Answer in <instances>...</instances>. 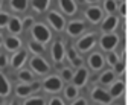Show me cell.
Returning a JSON list of instances; mask_svg holds the SVG:
<instances>
[{
  "instance_id": "obj_1",
  "label": "cell",
  "mask_w": 131,
  "mask_h": 105,
  "mask_svg": "<svg viewBox=\"0 0 131 105\" xmlns=\"http://www.w3.org/2000/svg\"><path fill=\"white\" fill-rule=\"evenodd\" d=\"M96 41H98V34L96 32H89V34L79 37V40L76 41L75 47H76V50L79 53H87L96 46Z\"/></svg>"
},
{
  "instance_id": "obj_2",
  "label": "cell",
  "mask_w": 131,
  "mask_h": 105,
  "mask_svg": "<svg viewBox=\"0 0 131 105\" xmlns=\"http://www.w3.org/2000/svg\"><path fill=\"white\" fill-rule=\"evenodd\" d=\"M90 98H92V101L95 104H98V105H111V102H113V98L110 96L108 90L105 87H101V85L92 87Z\"/></svg>"
},
{
  "instance_id": "obj_3",
  "label": "cell",
  "mask_w": 131,
  "mask_h": 105,
  "mask_svg": "<svg viewBox=\"0 0 131 105\" xmlns=\"http://www.w3.org/2000/svg\"><path fill=\"white\" fill-rule=\"evenodd\" d=\"M98 43H99L101 50H104L107 53L113 52L117 47V44H119V35L114 34V32H111V34H102L98 38Z\"/></svg>"
},
{
  "instance_id": "obj_4",
  "label": "cell",
  "mask_w": 131,
  "mask_h": 105,
  "mask_svg": "<svg viewBox=\"0 0 131 105\" xmlns=\"http://www.w3.org/2000/svg\"><path fill=\"white\" fill-rule=\"evenodd\" d=\"M32 37H34V41H38L41 44H46V43L50 41L52 32H50V29L44 23H35L32 26Z\"/></svg>"
},
{
  "instance_id": "obj_5",
  "label": "cell",
  "mask_w": 131,
  "mask_h": 105,
  "mask_svg": "<svg viewBox=\"0 0 131 105\" xmlns=\"http://www.w3.org/2000/svg\"><path fill=\"white\" fill-rule=\"evenodd\" d=\"M63 79L58 76V75H50V76H47V78H44V81H43V90L46 91V93H52V95H55V93H60L61 90H63Z\"/></svg>"
},
{
  "instance_id": "obj_6",
  "label": "cell",
  "mask_w": 131,
  "mask_h": 105,
  "mask_svg": "<svg viewBox=\"0 0 131 105\" xmlns=\"http://www.w3.org/2000/svg\"><path fill=\"white\" fill-rule=\"evenodd\" d=\"M84 17L92 25H99L104 20V11H102V8H99L98 5H89L85 8V11H84Z\"/></svg>"
},
{
  "instance_id": "obj_7",
  "label": "cell",
  "mask_w": 131,
  "mask_h": 105,
  "mask_svg": "<svg viewBox=\"0 0 131 105\" xmlns=\"http://www.w3.org/2000/svg\"><path fill=\"white\" fill-rule=\"evenodd\" d=\"M47 23L57 31V32H63L66 29V18L63 14H60V11H50L49 14H47Z\"/></svg>"
},
{
  "instance_id": "obj_8",
  "label": "cell",
  "mask_w": 131,
  "mask_h": 105,
  "mask_svg": "<svg viewBox=\"0 0 131 105\" xmlns=\"http://www.w3.org/2000/svg\"><path fill=\"white\" fill-rule=\"evenodd\" d=\"M87 64H89V69L95 73L102 72L105 67V56L101 52H92L87 58Z\"/></svg>"
},
{
  "instance_id": "obj_9",
  "label": "cell",
  "mask_w": 131,
  "mask_h": 105,
  "mask_svg": "<svg viewBox=\"0 0 131 105\" xmlns=\"http://www.w3.org/2000/svg\"><path fill=\"white\" fill-rule=\"evenodd\" d=\"M66 58L69 60V63H70V66H72L73 69H79V67L84 66L82 56L79 55V52L76 50V47L72 46V44L66 47Z\"/></svg>"
},
{
  "instance_id": "obj_10",
  "label": "cell",
  "mask_w": 131,
  "mask_h": 105,
  "mask_svg": "<svg viewBox=\"0 0 131 105\" xmlns=\"http://www.w3.org/2000/svg\"><path fill=\"white\" fill-rule=\"evenodd\" d=\"M85 31V21L84 20H70L66 25V34L70 38H76Z\"/></svg>"
},
{
  "instance_id": "obj_11",
  "label": "cell",
  "mask_w": 131,
  "mask_h": 105,
  "mask_svg": "<svg viewBox=\"0 0 131 105\" xmlns=\"http://www.w3.org/2000/svg\"><path fill=\"white\" fill-rule=\"evenodd\" d=\"M89 78H90L89 69H85V67L82 66V67H79V69H75L73 78H72V84H73V85H76L78 88H82V87H85V85H87Z\"/></svg>"
},
{
  "instance_id": "obj_12",
  "label": "cell",
  "mask_w": 131,
  "mask_h": 105,
  "mask_svg": "<svg viewBox=\"0 0 131 105\" xmlns=\"http://www.w3.org/2000/svg\"><path fill=\"white\" fill-rule=\"evenodd\" d=\"M119 23H121V18L117 17V15H107V17H104V20L101 21V32H104V34H111V32H114L116 29H117V26H119Z\"/></svg>"
},
{
  "instance_id": "obj_13",
  "label": "cell",
  "mask_w": 131,
  "mask_h": 105,
  "mask_svg": "<svg viewBox=\"0 0 131 105\" xmlns=\"http://www.w3.org/2000/svg\"><path fill=\"white\" fill-rule=\"evenodd\" d=\"M50 56H52L53 63H57V64H60V63L64 61V58H66V46H64V43H63L61 40L53 41L52 49H50Z\"/></svg>"
},
{
  "instance_id": "obj_14",
  "label": "cell",
  "mask_w": 131,
  "mask_h": 105,
  "mask_svg": "<svg viewBox=\"0 0 131 105\" xmlns=\"http://www.w3.org/2000/svg\"><path fill=\"white\" fill-rule=\"evenodd\" d=\"M31 69H32L37 75H46V73L50 70V66H49V63H47L44 58H41V56H34L32 60H31Z\"/></svg>"
},
{
  "instance_id": "obj_15",
  "label": "cell",
  "mask_w": 131,
  "mask_h": 105,
  "mask_svg": "<svg viewBox=\"0 0 131 105\" xmlns=\"http://www.w3.org/2000/svg\"><path fill=\"white\" fill-rule=\"evenodd\" d=\"M40 88H41V84H38V82L21 84V85H18V87L15 88V93H17V96H20V98H26V96H31L35 91H38Z\"/></svg>"
},
{
  "instance_id": "obj_16",
  "label": "cell",
  "mask_w": 131,
  "mask_h": 105,
  "mask_svg": "<svg viewBox=\"0 0 131 105\" xmlns=\"http://www.w3.org/2000/svg\"><path fill=\"white\" fill-rule=\"evenodd\" d=\"M108 93L113 99H119L125 95V81L122 79H116L110 87H108Z\"/></svg>"
},
{
  "instance_id": "obj_17",
  "label": "cell",
  "mask_w": 131,
  "mask_h": 105,
  "mask_svg": "<svg viewBox=\"0 0 131 105\" xmlns=\"http://www.w3.org/2000/svg\"><path fill=\"white\" fill-rule=\"evenodd\" d=\"M114 81H116V73H114L111 69L104 70L98 78V82H99L101 87H110Z\"/></svg>"
},
{
  "instance_id": "obj_18",
  "label": "cell",
  "mask_w": 131,
  "mask_h": 105,
  "mask_svg": "<svg viewBox=\"0 0 131 105\" xmlns=\"http://www.w3.org/2000/svg\"><path fill=\"white\" fill-rule=\"evenodd\" d=\"M58 6L66 15H75L78 11L75 0H58Z\"/></svg>"
},
{
  "instance_id": "obj_19",
  "label": "cell",
  "mask_w": 131,
  "mask_h": 105,
  "mask_svg": "<svg viewBox=\"0 0 131 105\" xmlns=\"http://www.w3.org/2000/svg\"><path fill=\"white\" fill-rule=\"evenodd\" d=\"M78 98H79V88L76 85H73V84H69L64 88V99L72 102V101H75Z\"/></svg>"
},
{
  "instance_id": "obj_20",
  "label": "cell",
  "mask_w": 131,
  "mask_h": 105,
  "mask_svg": "<svg viewBox=\"0 0 131 105\" xmlns=\"http://www.w3.org/2000/svg\"><path fill=\"white\" fill-rule=\"evenodd\" d=\"M26 56H28V53H26V50H18L14 56H12V60H11V66L14 67V69H20L23 64H25V61H26Z\"/></svg>"
},
{
  "instance_id": "obj_21",
  "label": "cell",
  "mask_w": 131,
  "mask_h": 105,
  "mask_svg": "<svg viewBox=\"0 0 131 105\" xmlns=\"http://www.w3.org/2000/svg\"><path fill=\"white\" fill-rule=\"evenodd\" d=\"M8 28H9V32H12V34L21 32V29H23L21 20H20L18 17H11V18H9V23H8Z\"/></svg>"
},
{
  "instance_id": "obj_22",
  "label": "cell",
  "mask_w": 131,
  "mask_h": 105,
  "mask_svg": "<svg viewBox=\"0 0 131 105\" xmlns=\"http://www.w3.org/2000/svg\"><path fill=\"white\" fill-rule=\"evenodd\" d=\"M117 9V3L116 0H104L102 3V11L107 12V15H113Z\"/></svg>"
},
{
  "instance_id": "obj_23",
  "label": "cell",
  "mask_w": 131,
  "mask_h": 105,
  "mask_svg": "<svg viewBox=\"0 0 131 105\" xmlns=\"http://www.w3.org/2000/svg\"><path fill=\"white\" fill-rule=\"evenodd\" d=\"M5 46H6V49L8 50H17V49H20V46H21V41H20V38H17V37H9V38H6V41H5Z\"/></svg>"
},
{
  "instance_id": "obj_24",
  "label": "cell",
  "mask_w": 131,
  "mask_h": 105,
  "mask_svg": "<svg viewBox=\"0 0 131 105\" xmlns=\"http://www.w3.org/2000/svg\"><path fill=\"white\" fill-rule=\"evenodd\" d=\"M49 5H50V0H32V8H34V11H37V12L47 11Z\"/></svg>"
},
{
  "instance_id": "obj_25",
  "label": "cell",
  "mask_w": 131,
  "mask_h": 105,
  "mask_svg": "<svg viewBox=\"0 0 131 105\" xmlns=\"http://www.w3.org/2000/svg\"><path fill=\"white\" fill-rule=\"evenodd\" d=\"M29 50L32 52L35 56H40L44 53V44L38 43V41H31L29 43Z\"/></svg>"
},
{
  "instance_id": "obj_26",
  "label": "cell",
  "mask_w": 131,
  "mask_h": 105,
  "mask_svg": "<svg viewBox=\"0 0 131 105\" xmlns=\"http://www.w3.org/2000/svg\"><path fill=\"white\" fill-rule=\"evenodd\" d=\"M121 60V55L117 53V52H108L107 55H105V64H108L110 67H114V64L117 63Z\"/></svg>"
},
{
  "instance_id": "obj_27",
  "label": "cell",
  "mask_w": 131,
  "mask_h": 105,
  "mask_svg": "<svg viewBox=\"0 0 131 105\" xmlns=\"http://www.w3.org/2000/svg\"><path fill=\"white\" fill-rule=\"evenodd\" d=\"M73 73H75V69L72 67V66H67V67H63L61 69V73H60V78L63 79V81H72V78H73Z\"/></svg>"
},
{
  "instance_id": "obj_28",
  "label": "cell",
  "mask_w": 131,
  "mask_h": 105,
  "mask_svg": "<svg viewBox=\"0 0 131 105\" xmlns=\"http://www.w3.org/2000/svg\"><path fill=\"white\" fill-rule=\"evenodd\" d=\"M28 2H29V0H11L9 3H11V8H12L14 11L21 12V11H25V9L28 8Z\"/></svg>"
},
{
  "instance_id": "obj_29",
  "label": "cell",
  "mask_w": 131,
  "mask_h": 105,
  "mask_svg": "<svg viewBox=\"0 0 131 105\" xmlns=\"http://www.w3.org/2000/svg\"><path fill=\"white\" fill-rule=\"evenodd\" d=\"M9 82H8V79L0 73V96H8L9 95Z\"/></svg>"
},
{
  "instance_id": "obj_30",
  "label": "cell",
  "mask_w": 131,
  "mask_h": 105,
  "mask_svg": "<svg viewBox=\"0 0 131 105\" xmlns=\"http://www.w3.org/2000/svg\"><path fill=\"white\" fill-rule=\"evenodd\" d=\"M18 79H20V81H23L25 84H32V82H34L32 72H29V70H21V72L18 73Z\"/></svg>"
},
{
  "instance_id": "obj_31",
  "label": "cell",
  "mask_w": 131,
  "mask_h": 105,
  "mask_svg": "<svg viewBox=\"0 0 131 105\" xmlns=\"http://www.w3.org/2000/svg\"><path fill=\"white\" fill-rule=\"evenodd\" d=\"M23 105H46V101H44V98H41V96H34L31 99H28Z\"/></svg>"
},
{
  "instance_id": "obj_32",
  "label": "cell",
  "mask_w": 131,
  "mask_h": 105,
  "mask_svg": "<svg viewBox=\"0 0 131 105\" xmlns=\"http://www.w3.org/2000/svg\"><path fill=\"white\" fill-rule=\"evenodd\" d=\"M113 72H114L116 75H122V73H125V60H122V58H121V60L114 64Z\"/></svg>"
},
{
  "instance_id": "obj_33",
  "label": "cell",
  "mask_w": 131,
  "mask_h": 105,
  "mask_svg": "<svg viewBox=\"0 0 131 105\" xmlns=\"http://www.w3.org/2000/svg\"><path fill=\"white\" fill-rule=\"evenodd\" d=\"M9 15L6 14V12H0V28H5L8 23H9Z\"/></svg>"
},
{
  "instance_id": "obj_34",
  "label": "cell",
  "mask_w": 131,
  "mask_h": 105,
  "mask_svg": "<svg viewBox=\"0 0 131 105\" xmlns=\"http://www.w3.org/2000/svg\"><path fill=\"white\" fill-rule=\"evenodd\" d=\"M47 105H66V102H64V99H61V98H58V96H53V98L49 99Z\"/></svg>"
},
{
  "instance_id": "obj_35",
  "label": "cell",
  "mask_w": 131,
  "mask_h": 105,
  "mask_svg": "<svg viewBox=\"0 0 131 105\" xmlns=\"http://www.w3.org/2000/svg\"><path fill=\"white\" fill-rule=\"evenodd\" d=\"M21 25H23V28H25V29H29V28H32L35 23H34V18H32V17H26V18L21 21Z\"/></svg>"
},
{
  "instance_id": "obj_36",
  "label": "cell",
  "mask_w": 131,
  "mask_h": 105,
  "mask_svg": "<svg viewBox=\"0 0 131 105\" xmlns=\"http://www.w3.org/2000/svg\"><path fill=\"white\" fill-rule=\"evenodd\" d=\"M117 9H119L121 15L125 18V17H127V5H125V2H121V3L117 5Z\"/></svg>"
},
{
  "instance_id": "obj_37",
  "label": "cell",
  "mask_w": 131,
  "mask_h": 105,
  "mask_svg": "<svg viewBox=\"0 0 131 105\" xmlns=\"http://www.w3.org/2000/svg\"><path fill=\"white\" fill-rule=\"evenodd\" d=\"M70 105H89V104H87V99L85 98H78V99L72 101Z\"/></svg>"
},
{
  "instance_id": "obj_38",
  "label": "cell",
  "mask_w": 131,
  "mask_h": 105,
  "mask_svg": "<svg viewBox=\"0 0 131 105\" xmlns=\"http://www.w3.org/2000/svg\"><path fill=\"white\" fill-rule=\"evenodd\" d=\"M8 64V56L5 53H0V67H6Z\"/></svg>"
},
{
  "instance_id": "obj_39",
  "label": "cell",
  "mask_w": 131,
  "mask_h": 105,
  "mask_svg": "<svg viewBox=\"0 0 131 105\" xmlns=\"http://www.w3.org/2000/svg\"><path fill=\"white\" fill-rule=\"evenodd\" d=\"M84 3H89V5H98L99 0H82Z\"/></svg>"
},
{
  "instance_id": "obj_40",
  "label": "cell",
  "mask_w": 131,
  "mask_h": 105,
  "mask_svg": "<svg viewBox=\"0 0 131 105\" xmlns=\"http://www.w3.org/2000/svg\"><path fill=\"white\" fill-rule=\"evenodd\" d=\"M121 2H125V0H116V3H117V5H119Z\"/></svg>"
},
{
  "instance_id": "obj_41",
  "label": "cell",
  "mask_w": 131,
  "mask_h": 105,
  "mask_svg": "<svg viewBox=\"0 0 131 105\" xmlns=\"http://www.w3.org/2000/svg\"><path fill=\"white\" fill-rule=\"evenodd\" d=\"M2 40H3V38H2V34H0V44H2Z\"/></svg>"
},
{
  "instance_id": "obj_42",
  "label": "cell",
  "mask_w": 131,
  "mask_h": 105,
  "mask_svg": "<svg viewBox=\"0 0 131 105\" xmlns=\"http://www.w3.org/2000/svg\"><path fill=\"white\" fill-rule=\"evenodd\" d=\"M0 6H2V0H0Z\"/></svg>"
},
{
  "instance_id": "obj_43",
  "label": "cell",
  "mask_w": 131,
  "mask_h": 105,
  "mask_svg": "<svg viewBox=\"0 0 131 105\" xmlns=\"http://www.w3.org/2000/svg\"><path fill=\"white\" fill-rule=\"evenodd\" d=\"M114 105H121V104H114Z\"/></svg>"
}]
</instances>
